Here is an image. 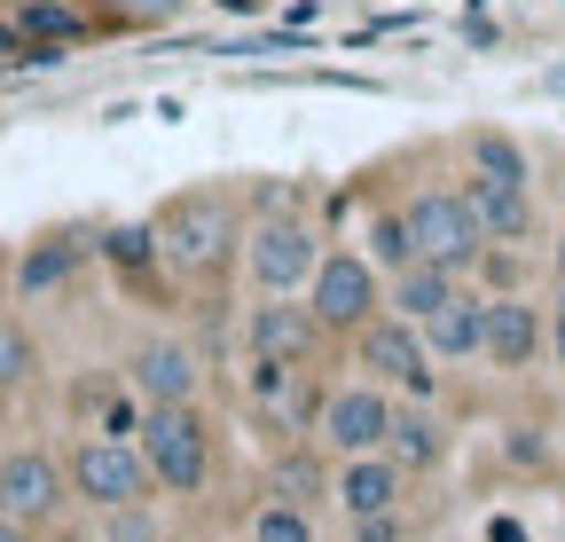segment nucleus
Wrapping results in <instances>:
<instances>
[{
	"label": "nucleus",
	"mask_w": 565,
	"mask_h": 542,
	"mask_svg": "<svg viewBox=\"0 0 565 542\" xmlns=\"http://www.w3.org/2000/svg\"><path fill=\"white\" fill-rule=\"evenodd\" d=\"M150 229H158V276L173 291H221L236 276V252H244V205H236V189L196 181V189L166 196V205L150 213Z\"/></svg>",
	"instance_id": "1"
},
{
	"label": "nucleus",
	"mask_w": 565,
	"mask_h": 542,
	"mask_svg": "<svg viewBox=\"0 0 565 542\" xmlns=\"http://www.w3.org/2000/svg\"><path fill=\"white\" fill-rule=\"evenodd\" d=\"M330 236L315 229L307 196L299 205H244V252H236V276L252 291H307L315 267H322Z\"/></svg>",
	"instance_id": "2"
},
{
	"label": "nucleus",
	"mask_w": 565,
	"mask_h": 542,
	"mask_svg": "<svg viewBox=\"0 0 565 542\" xmlns=\"http://www.w3.org/2000/svg\"><path fill=\"white\" fill-rule=\"evenodd\" d=\"M134 448H141V464H150V480H158L166 503H196L212 488V464H221V440H212L204 401H181V410H141Z\"/></svg>",
	"instance_id": "3"
},
{
	"label": "nucleus",
	"mask_w": 565,
	"mask_h": 542,
	"mask_svg": "<svg viewBox=\"0 0 565 542\" xmlns=\"http://www.w3.org/2000/svg\"><path fill=\"white\" fill-rule=\"evenodd\" d=\"M393 410H401V393H385V385L362 378V370H345V378H330V385L315 393L307 440H315L322 464H338V456H370V448L393 440Z\"/></svg>",
	"instance_id": "4"
},
{
	"label": "nucleus",
	"mask_w": 565,
	"mask_h": 542,
	"mask_svg": "<svg viewBox=\"0 0 565 542\" xmlns=\"http://www.w3.org/2000/svg\"><path fill=\"white\" fill-rule=\"evenodd\" d=\"M63 471H71V503H79L87 519L158 496L150 464H141V448H134L126 433H71V440H63Z\"/></svg>",
	"instance_id": "5"
},
{
	"label": "nucleus",
	"mask_w": 565,
	"mask_h": 542,
	"mask_svg": "<svg viewBox=\"0 0 565 542\" xmlns=\"http://www.w3.org/2000/svg\"><path fill=\"white\" fill-rule=\"evenodd\" d=\"M393 205H401V221H408L416 259H440V267H456V276H471V267H479L487 229L471 221L463 181H416V189H401V196H393Z\"/></svg>",
	"instance_id": "6"
},
{
	"label": "nucleus",
	"mask_w": 565,
	"mask_h": 542,
	"mask_svg": "<svg viewBox=\"0 0 565 542\" xmlns=\"http://www.w3.org/2000/svg\"><path fill=\"white\" fill-rule=\"evenodd\" d=\"M345 354H353V370L362 378H377L385 393H401V401H440L448 393V370L433 362V347H424V330L416 322H401L393 307L377 315V322H362L345 338Z\"/></svg>",
	"instance_id": "7"
},
{
	"label": "nucleus",
	"mask_w": 565,
	"mask_h": 542,
	"mask_svg": "<svg viewBox=\"0 0 565 542\" xmlns=\"http://www.w3.org/2000/svg\"><path fill=\"white\" fill-rule=\"evenodd\" d=\"M307 307H315V322H322L330 347H345L362 322L385 315V267L362 244H330L322 267H315V284H307Z\"/></svg>",
	"instance_id": "8"
},
{
	"label": "nucleus",
	"mask_w": 565,
	"mask_h": 542,
	"mask_svg": "<svg viewBox=\"0 0 565 542\" xmlns=\"http://www.w3.org/2000/svg\"><path fill=\"white\" fill-rule=\"evenodd\" d=\"M0 511H9L17 527H32V534L79 511V503H71L63 448H47V440H9V448H0Z\"/></svg>",
	"instance_id": "9"
},
{
	"label": "nucleus",
	"mask_w": 565,
	"mask_h": 542,
	"mask_svg": "<svg viewBox=\"0 0 565 542\" xmlns=\"http://www.w3.org/2000/svg\"><path fill=\"white\" fill-rule=\"evenodd\" d=\"M118 370H126V385H134L141 410H181V401H204V385H212L204 354L189 347L181 330H150V338H134Z\"/></svg>",
	"instance_id": "10"
},
{
	"label": "nucleus",
	"mask_w": 565,
	"mask_h": 542,
	"mask_svg": "<svg viewBox=\"0 0 565 542\" xmlns=\"http://www.w3.org/2000/svg\"><path fill=\"white\" fill-rule=\"evenodd\" d=\"M330 347L307 291H252L236 315V354H275V362H315Z\"/></svg>",
	"instance_id": "11"
},
{
	"label": "nucleus",
	"mask_w": 565,
	"mask_h": 542,
	"mask_svg": "<svg viewBox=\"0 0 565 542\" xmlns=\"http://www.w3.org/2000/svg\"><path fill=\"white\" fill-rule=\"evenodd\" d=\"M550 354V315L526 291H487V330H479V362L494 378H526Z\"/></svg>",
	"instance_id": "12"
},
{
	"label": "nucleus",
	"mask_w": 565,
	"mask_h": 542,
	"mask_svg": "<svg viewBox=\"0 0 565 542\" xmlns=\"http://www.w3.org/2000/svg\"><path fill=\"white\" fill-rule=\"evenodd\" d=\"M408 471H401V456L393 448H370V456H338L330 464V480H322V503H330V519L345 527V519H370V511H393V503H408Z\"/></svg>",
	"instance_id": "13"
},
{
	"label": "nucleus",
	"mask_w": 565,
	"mask_h": 542,
	"mask_svg": "<svg viewBox=\"0 0 565 542\" xmlns=\"http://www.w3.org/2000/svg\"><path fill=\"white\" fill-rule=\"evenodd\" d=\"M471 196V221L487 229V244H534L542 236V205L534 181H487V173H456Z\"/></svg>",
	"instance_id": "14"
},
{
	"label": "nucleus",
	"mask_w": 565,
	"mask_h": 542,
	"mask_svg": "<svg viewBox=\"0 0 565 542\" xmlns=\"http://www.w3.org/2000/svg\"><path fill=\"white\" fill-rule=\"evenodd\" d=\"M79 259H87L79 229H40V236L17 252L9 299H24V307H40V299H63V291H71V276H79Z\"/></svg>",
	"instance_id": "15"
},
{
	"label": "nucleus",
	"mask_w": 565,
	"mask_h": 542,
	"mask_svg": "<svg viewBox=\"0 0 565 542\" xmlns=\"http://www.w3.org/2000/svg\"><path fill=\"white\" fill-rule=\"evenodd\" d=\"M385 448L401 456L408 480H433V471L448 464V448H456V433H448V417H440V401H401V410H393V440H385Z\"/></svg>",
	"instance_id": "16"
},
{
	"label": "nucleus",
	"mask_w": 565,
	"mask_h": 542,
	"mask_svg": "<svg viewBox=\"0 0 565 542\" xmlns=\"http://www.w3.org/2000/svg\"><path fill=\"white\" fill-rule=\"evenodd\" d=\"M424 330V347H433V362L440 370H456V362H479V330H487V291L479 284H463L440 315H424L416 322Z\"/></svg>",
	"instance_id": "17"
},
{
	"label": "nucleus",
	"mask_w": 565,
	"mask_h": 542,
	"mask_svg": "<svg viewBox=\"0 0 565 542\" xmlns=\"http://www.w3.org/2000/svg\"><path fill=\"white\" fill-rule=\"evenodd\" d=\"M71 417H79V425H71V433H126L134 440V425H141V401H134V385H126V370L118 378H79V385H71Z\"/></svg>",
	"instance_id": "18"
},
{
	"label": "nucleus",
	"mask_w": 565,
	"mask_h": 542,
	"mask_svg": "<svg viewBox=\"0 0 565 542\" xmlns=\"http://www.w3.org/2000/svg\"><path fill=\"white\" fill-rule=\"evenodd\" d=\"M463 284H471V276H456V267H440V259H408L401 276H385V307H393L401 322H424V315H440Z\"/></svg>",
	"instance_id": "19"
},
{
	"label": "nucleus",
	"mask_w": 565,
	"mask_h": 542,
	"mask_svg": "<svg viewBox=\"0 0 565 542\" xmlns=\"http://www.w3.org/2000/svg\"><path fill=\"white\" fill-rule=\"evenodd\" d=\"M252 542H322V503H299V496H259L252 503Z\"/></svg>",
	"instance_id": "20"
},
{
	"label": "nucleus",
	"mask_w": 565,
	"mask_h": 542,
	"mask_svg": "<svg viewBox=\"0 0 565 542\" xmlns=\"http://www.w3.org/2000/svg\"><path fill=\"white\" fill-rule=\"evenodd\" d=\"M40 362H47L40 338H32V322L17 315V299H9V307H0V393L17 401L24 385H40Z\"/></svg>",
	"instance_id": "21"
},
{
	"label": "nucleus",
	"mask_w": 565,
	"mask_h": 542,
	"mask_svg": "<svg viewBox=\"0 0 565 542\" xmlns=\"http://www.w3.org/2000/svg\"><path fill=\"white\" fill-rule=\"evenodd\" d=\"M95 252H103V267H118V276H158V229H150V221H110V229H95Z\"/></svg>",
	"instance_id": "22"
},
{
	"label": "nucleus",
	"mask_w": 565,
	"mask_h": 542,
	"mask_svg": "<svg viewBox=\"0 0 565 542\" xmlns=\"http://www.w3.org/2000/svg\"><path fill=\"white\" fill-rule=\"evenodd\" d=\"M463 173H487V181H534L526 150L511 142L503 126H479V134H463Z\"/></svg>",
	"instance_id": "23"
},
{
	"label": "nucleus",
	"mask_w": 565,
	"mask_h": 542,
	"mask_svg": "<svg viewBox=\"0 0 565 542\" xmlns=\"http://www.w3.org/2000/svg\"><path fill=\"white\" fill-rule=\"evenodd\" d=\"M362 252L385 267V276H401V267L416 259V244H408V221H401V205H370V221H362Z\"/></svg>",
	"instance_id": "24"
},
{
	"label": "nucleus",
	"mask_w": 565,
	"mask_h": 542,
	"mask_svg": "<svg viewBox=\"0 0 565 542\" xmlns=\"http://www.w3.org/2000/svg\"><path fill=\"white\" fill-rule=\"evenodd\" d=\"M166 496H150V503H126V511H103L95 519V534L103 542H158L166 534V511H158Z\"/></svg>",
	"instance_id": "25"
},
{
	"label": "nucleus",
	"mask_w": 565,
	"mask_h": 542,
	"mask_svg": "<svg viewBox=\"0 0 565 542\" xmlns=\"http://www.w3.org/2000/svg\"><path fill=\"white\" fill-rule=\"evenodd\" d=\"M338 534H345V542H424V527H416V511H408V503L370 511V519H345Z\"/></svg>",
	"instance_id": "26"
},
{
	"label": "nucleus",
	"mask_w": 565,
	"mask_h": 542,
	"mask_svg": "<svg viewBox=\"0 0 565 542\" xmlns=\"http://www.w3.org/2000/svg\"><path fill=\"white\" fill-rule=\"evenodd\" d=\"M173 9H181V0H118V17H126V24H166Z\"/></svg>",
	"instance_id": "27"
},
{
	"label": "nucleus",
	"mask_w": 565,
	"mask_h": 542,
	"mask_svg": "<svg viewBox=\"0 0 565 542\" xmlns=\"http://www.w3.org/2000/svg\"><path fill=\"white\" fill-rule=\"evenodd\" d=\"M40 542H103V534H95V519H55V527H40Z\"/></svg>",
	"instance_id": "28"
},
{
	"label": "nucleus",
	"mask_w": 565,
	"mask_h": 542,
	"mask_svg": "<svg viewBox=\"0 0 565 542\" xmlns=\"http://www.w3.org/2000/svg\"><path fill=\"white\" fill-rule=\"evenodd\" d=\"M550 362L565 370V307H550Z\"/></svg>",
	"instance_id": "29"
},
{
	"label": "nucleus",
	"mask_w": 565,
	"mask_h": 542,
	"mask_svg": "<svg viewBox=\"0 0 565 542\" xmlns=\"http://www.w3.org/2000/svg\"><path fill=\"white\" fill-rule=\"evenodd\" d=\"M550 284H565V221H557V236H550Z\"/></svg>",
	"instance_id": "30"
},
{
	"label": "nucleus",
	"mask_w": 565,
	"mask_h": 542,
	"mask_svg": "<svg viewBox=\"0 0 565 542\" xmlns=\"http://www.w3.org/2000/svg\"><path fill=\"white\" fill-rule=\"evenodd\" d=\"M0 542H40V534H32V527H17L9 511H0Z\"/></svg>",
	"instance_id": "31"
},
{
	"label": "nucleus",
	"mask_w": 565,
	"mask_h": 542,
	"mask_svg": "<svg viewBox=\"0 0 565 542\" xmlns=\"http://www.w3.org/2000/svg\"><path fill=\"white\" fill-rule=\"evenodd\" d=\"M550 307H565V284H550Z\"/></svg>",
	"instance_id": "32"
},
{
	"label": "nucleus",
	"mask_w": 565,
	"mask_h": 542,
	"mask_svg": "<svg viewBox=\"0 0 565 542\" xmlns=\"http://www.w3.org/2000/svg\"><path fill=\"white\" fill-rule=\"evenodd\" d=\"M0 433H9V393H0Z\"/></svg>",
	"instance_id": "33"
},
{
	"label": "nucleus",
	"mask_w": 565,
	"mask_h": 542,
	"mask_svg": "<svg viewBox=\"0 0 565 542\" xmlns=\"http://www.w3.org/2000/svg\"><path fill=\"white\" fill-rule=\"evenodd\" d=\"M228 9H267V0H228Z\"/></svg>",
	"instance_id": "34"
},
{
	"label": "nucleus",
	"mask_w": 565,
	"mask_h": 542,
	"mask_svg": "<svg viewBox=\"0 0 565 542\" xmlns=\"http://www.w3.org/2000/svg\"><path fill=\"white\" fill-rule=\"evenodd\" d=\"M158 542H181V534H173V527H166V534H158Z\"/></svg>",
	"instance_id": "35"
},
{
	"label": "nucleus",
	"mask_w": 565,
	"mask_h": 542,
	"mask_svg": "<svg viewBox=\"0 0 565 542\" xmlns=\"http://www.w3.org/2000/svg\"><path fill=\"white\" fill-rule=\"evenodd\" d=\"M221 542H252V534H221Z\"/></svg>",
	"instance_id": "36"
},
{
	"label": "nucleus",
	"mask_w": 565,
	"mask_h": 542,
	"mask_svg": "<svg viewBox=\"0 0 565 542\" xmlns=\"http://www.w3.org/2000/svg\"><path fill=\"white\" fill-rule=\"evenodd\" d=\"M0 307H9V284H0Z\"/></svg>",
	"instance_id": "37"
},
{
	"label": "nucleus",
	"mask_w": 565,
	"mask_h": 542,
	"mask_svg": "<svg viewBox=\"0 0 565 542\" xmlns=\"http://www.w3.org/2000/svg\"><path fill=\"white\" fill-rule=\"evenodd\" d=\"M322 542H345V534H322Z\"/></svg>",
	"instance_id": "38"
}]
</instances>
